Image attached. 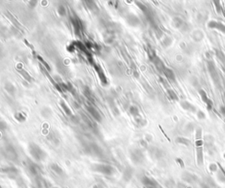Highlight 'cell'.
<instances>
[{"mask_svg": "<svg viewBox=\"0 0 225 188\" xmlns=\"http://www.w3.org/2000/svg\"><path fill=\"white\" fill-rule=\"evenodd\" d=\"M195 147H196L197 163L199 166L203 164V140H202V130L198 128L195 133Z\"/></svg>", "mask_w": 225, "mask_h": 188, "instance_id": "1", "label": "cell"}, {"mask_svg": "<svg viewBox=\"0 0 225 188\" xmlns=\"http://www.w3.org/2000/svg\"><path fill=\"white\" fill-rule=\"evenodd\" d=\"M30 153L33 156V158L37 161H41L46 157V154L44 153V151L42 149L38 146H34V145L30 148Z\"/></svg>", "mask_w": 225, "mask_h": 188, "instance_id": "2", "label": "cell"}, {"mask_svg": "<svg viewBox=\"0 0 225 188\" xmlns=\"http://www.w3.org/2000/svg\"><path fill=\"white\" fill-rule=\"evenodd\" d=\"M94 171L105 175H112L114 172V169L111 165L107 164H96L94 165Z\"/></svg>", "mask_w": 225, "mask_h": 188, "instance_id": "3", "label": "cell"}, {"mask_svg": "<svg viewBox=\"0 0 225 188\" xmlns=\"http://www.w3.org/2000/svg\"><path fill=\"white\" fill-rule=\"evenodd\" d=\"M177 143H182V144L186 145V146H190V145L192 144L191 141H189V140H187V139H186V138H181V137H179V138L177 139Z\"/></svg>", "mask_w": 225, "mask_h": 188, "instance_id": "4", "label": "cell"}, {"mask_svg": "<svg viewBox=\"0 0 225 188\" xmlns=\"http://www.w3.org/2000/svg\"><path fill=\"white\" fill-rule=\"evenodd\" d=\"M51 168H52V170L56 172L57 174H61L63 173V170L57 165V164H52V166H51Z\"/></svg>", "mask_w": 225, "mask_h": 188, "instance_id": "5", "label": "cell"}, {"mask_svg": "<svg viewBox=\"0 0 225 188\" xmlns=\"http://www.w3.org/2000/svg\"><path fill=\"white\" fill-rule=\"evenodd\" d=\"M200 93L201 94V99H202V100H203V101L204 102L209 101V100H208L207 94H206V92H205L204 91H200Z\"/></svg>", "mask_w": 225, "mask_h": 188, "instance_id": "6", "label": "cell"}, {"mask_svg": "<svg viewBox=\"0 0 225 188\" xmlns=\"http://www.w3.org/2000/svg\"><path fill=\"white\" fill-rule=\"evenodd\" d=\"M215 4H215V6H216V11H217V13H221V11H222L220 2H219V1H218V2H217V1H215Z\"/></svg>", "mask_w": 225, "mask_h": 188, "instance_id": "7", "label": "cell"}, {"mask_svg": "<svg viewBox=\"0 0 225 188\" xmlns=\"http://www.w3.org/2000/svg\"><path fill=\"white\" fill-rule=\"evenodd\" d=\"M176 162L179 163V165H180L181 168H184V167H185V163H184V162H183L180 158H176Z\"/></svg>", "mask_w": 225, "mask_h": 188, "instance_id": "8", "label": "cell"}, {"mask_svg": "<svg viewBox=\"0 0 225 188\" xmlns=\"http://www.w3.org/2000/svg\"><path fill=\"white\" fill-rule=\"evenodd\" d=\"M159 129H161V131H162V133H163V134H164V135H165V138H166V139H167V140H168L169 142H171V140H170V138H169L168 136H167V134H166V133H165V131L163 130V129H162V127H161V126H159Z\"/></svg>", "mask_w": 225, "mask_h": 188, "instance_id": "9", "label": "cell"}, {"mask_svg": "<svg viewBox=\"0 0 225 188\" xmlns=\"http://www.w3.org/2000/svg\"><path fill=\"white\" fill-rule=\"evenodd\" d=\"M94 188H103V187H100V186H95Z\"/></svg>", "mask_w": 225, "mask_h": 188, "instance_id": "10", "label": "cell"}, {"mask_svg": "<svg viewBox=\"0 0 225 188\" xmlns=\"http://www.w3.org/2000/svg\"><path fill=\"white\" fill-rule=\"evenodd\" d=\"M203 188H209V187H206V186H203Z\"/></svg>", "mask_w": 225, "mask_h": 188, "instance_id": "11", "label": "cell"}, {"mask_svg": "<svg viewBox=\"0 0 225 188\" xmlns=\"http://www.w3.org/2000/svg\"><path fill=\"white\" fill-rule=\"evenodd\" d=\"M54 188H57V187H54Z\"/></svg>", "mask_w": 225, "mask_h": 188, "instance_id": "12", "label": "cell"}, {"mask_svg": "<svg viewBox=\"0 0 225 188\" xmlns=\"http://www.w3.org/2000/svg\"><path fill=\"white\" fill-rule=\"evenodd\" d=\"M224 157H225V155H224Z\"/></svg>", "mask_w": 225, "mask_h": 188, "instance_id": "13", "label": "cell"}]
</instances>
